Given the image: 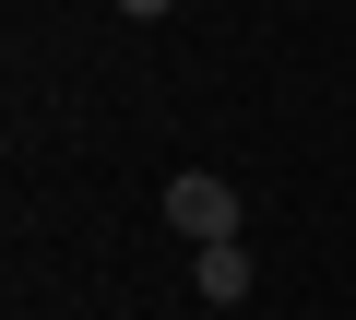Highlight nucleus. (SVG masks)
Listing matches in <instances>:
<instances>
[{"label": "nucleus", "mask_w": 356, "mask_h": 320, "mask_svg": "<svg viewBox=\"0 0 356 320\" xmlns=\"http://www.w3.org/2000/svg\"><path fill=\"white\" fill-rule=\"evenodd\" d=\"M166 226L191 237V249H226V237H238V190H226L214 167H178V178H166Z\"/></svg>", "instance_id": "nucleus-1"}, {"label": "nucleus", "mask_w": 356, "mask_h": 320, "mask_svg": "<svg viewBox=\"0 0 356 320\" xmlns=\"http://www.w3.org/2000/svg\"><path fill=\"white\" fill-rule=\"evenodd\" d=\"M191 285H202L214 308H238V296L261 285V273H250V237H226V249H191Z\"/></svg>", "instance_id": "nucleus-2"}, {"label": "nucleus", "mask_w": 356, "mask_h": 320, "mask_svg": "<svg viewBox=\"0 0 356 320\" xmlns=\"http://www.w3.org/2000/svg\"><path fill=\"white\" fill-rule=\"evenodd\" d=\"M119 12H131V24H154V12H178V0H119Z\"/></svg>", "instance_id": "nucleus-3"}]
</instances>
